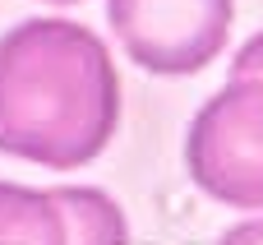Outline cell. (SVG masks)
<instances>
[{
    "mask_svg": "<svg viewBox=\"0 0 263 245\" xmlns=\"http://www.w3.org/2000/svg\"><path fill=\"white\" fill-rule=\"evenodd\" d=\"M51 5H74V0H51Z\"/></svg>",
    "mask_w": 263,
    "mask_h": 245,
    "instance_id": "8992f818",
    "label": "cell"
},
{
    "mask_svg": "<svg viewBox=\"0 0 263 245\" xmlns=\"http://www.w3.org/2000/svg\"><path fill=\"white\" fill-rule=\"evenodd\" d=\"M120 125V79L74 19H23L0 37V153L79 171Z\"/></svg>",
    "mask_w": 263,
    "mask_h": 245,
    "instance_id": "6da1fadb",
    "label": "cell"
},
{
    "mask_svg": "<svg viewBox=\"0 0 263 245\" xmlns=\"http://www.w3.org/2000/svg\"><path fill=\"white\" fill-rule=\"evenodd\" d=\"M106 19L148 74H199L231 37V0H106Z\"/></svg>",
    "mask_w": 263,
    "mask_h": 245,
    "instance_id": "3957f363",
    "label": "cell"
},
{
    "mask_svg": "<svg viewBox=\"0 0 263 245\" xmlns=\"http://www.w3.org/2000/svg\"><path fill=\"white\" fill-rule=\"evenodd\" d=\"M217 245H263V218H250V222H236L231 232H222Z\"/></svg>",
    "mask_w": 263,
    "mask_h": 245,
    "instance_id": "5b68a950",
    "label": "cell"
},
{
    "mask_svg": "<svg viewBox=\"0 0 263 245\" xmlns=\"http://www.w3.org/2000/svg\"><path fill=\"white\" fill-rule=\"evenodd\" d=\"M194 185L227 208H263V32H254L185 134Z\"/></svg>",
    "mask_w": 263,
    "mask_h": 245,
    "instance_id": "7a4b0ae2",
    "label": "cell"
},
{
    "mask_svg": "<svg viewBox=\"0 0 263 245\" xmlns=\"http://www.w3.org/2000/svg\"><path fill=\"white\" fill-rule=\"evenodd\" d=\"M0 245H129V222L106 190L0 181Z\"/></svg>",
    "mask_w": 263,
    "mask_h": 245,
    "instance_id": "277c9868",
    "label": "cell"
}]
</instances>
